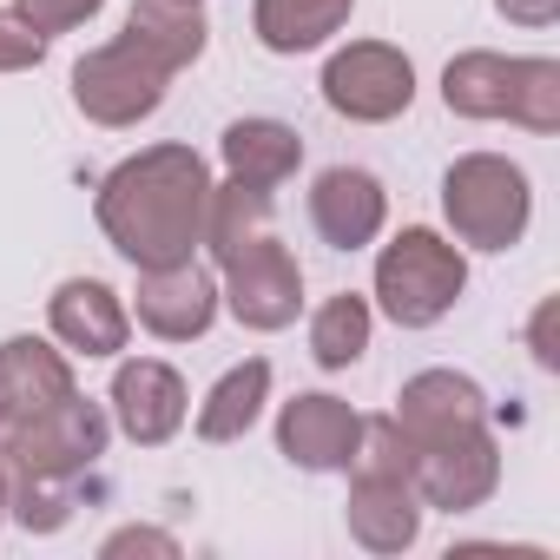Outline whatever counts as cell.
Instances as JSON below:
<instances>
[{"label": "cell", "mask_w": 560, "mask_h": 560, "mask_svg": "<svg viewBox=\"0 0 560 560\" xmlns=\"http://www.w3.org/2000/svg\"><path fill=\"white\" fill-rule=\"evenodd\" d=\"M80 383H73V357L47 337H8L0 343V416L8 422H27L54 402H67Z\"/></svg>", "instance_id": "obj_16"}, {"label": "cell", "mask_w": 560, "mask_h": 560, "mask_svg": "<svg viewBox=\"0 0 560 560\" xmlns=\"http://www.w3.org/2000/svg\"><path fill=\"white\" fill-rule=\"evenodd\" d=\"M494 14L508 27H527V34H547L560 21V0H494Z\"/></svg>", "instance_id": "obj_30"}, {"label": "cell", "mask_w": 560, "mask_h": 560, "mask_svg": "<svg viewBox=\"0 0 560 560\" xmlns=\"http://www.w3.org/2000/svg\"><path fill=\"white\" fill-rule=\"evenodd\" d=\"M264 402H270V363L264 357H244V363H231L211 389H205V402H198V442H244L250 429H257V416H264Z\"/></svg>", "instance_id": "obj_21"}, {"label": "cell", "mask_w": 560, "mask_h": 560, "mask_svg": "<svg viewBox=\"0 0 560 560\" xmlns=\"http://www.w3.org/2000/svg\"><path fill=\"white\" fill-rule=\"evenodd\" d=\"M409 481H416L422 508H435V514H475V508H488L494 488H501V442H494V429L481 422V429L422 442Z\"/></svg>", "instance_id": "obj_8"}, {"label": "cell", "mask_w": 560, "mask_h": 560, "mask_svg": "<svg viewBox=\"0 0 560 560\" xmlns=\"http://www.w3.org/2000/svg\"><path fill=\"white\" fill-rule=\"evenodd\" d=\"M205 205H211V165H205V152H191L178 139L119 159L93 191V218L132 270L198 257Z\"/></svg>", "instance_id": "obj_1"}, {"label": "cell", "mask_w": 560, "mask_h": 560, "mask_svg": "<svg viewBox=\"0 0 560 560\" xmlns=\"http://www.w3.org/2000/svg\"><path fill=\"white\" fill-rule=\"evenodd\" d=\"M8 501H14V468L0 462V527H8Z\"/></svg>", "instance_id": "obj_32"}, {"label": "cell", "mask_w": 560, "mask_h": 560, "mask_svg": "<svg viewBox=\"0 0 560 560\" xmlns=\"http://www.w3.org/2000/svg\"><path fill=\"white\" fill-rule=\"evenodd\" d=\"M218 159H224V178L257 185V191H277L284 178H298L304 139L284 119H231L224 139H218Z\"/></svg>", "instance_id": "obj_17"}, {"label": "cell", "mask_w": 560, "mask_h": 560, "mask_svg": "<svg viewBox=\"0 0 560 560\" xmlns=\"http://www.w3.org/2000/svg\"><path fill=\"white\" fill-rule=\"evenodd\" d=\"M113 409V429L126 435V442H139V448H165L178 429H185V416H191V389H185V376L172 370V363H159V357H126L119 370H113V396H106Z\"/></svg>", "instance_id": "obj_11"}, {"label": "cell", "mask_w": 560, "mask_h": 560, "mask_svg": "<svg viewBox=\"0 0 560 560\" xmlns=\"http://www.w3.org/2000/svg\"><path fill=\"white\" fill-rule=\"evenodd\" d=\"M357 442H363V416L330 389H304L277 409V455L304 475H350Z\"/></svg>", "instance_id": "obj_9"}, {"label": "cell", "mask_w": 560, "mask_h": 560, "mask_svg": "<svg viewBox=\"0 0 560 560\" xmlns=\"http://www.w3.org/2000/svg\"><path fill=\"white\" fill-rule=\"evenodd\" d=\"M422 494L402 475H350V501H343V527L363 553H409L422 540Z\"/></svg>", "instance_id": "obj_14"}, {"label": "cell", "mask_w": 560, "mask_h": 560, "mask_svg": "<svg viewBox=\"0 0 560 560\" xmlns=\"http://www.w3.org/2000/svg\"><path fill=\"white\" fill-rule=\"evenodd\" d=\"M126 40L145 47L165 73H185L211 47V21L198 0H132L126 8Z\"/></svg>", "instance_id": "obj_19"}, {"label": "cell", "mask_w": 560, "mask_h": 560, "mask_svg": "<svg viewBox=\"0 0 560 560\" xmlns=\"http://www.w3.org/2000/svg\"><path fill=\"white\" fill-rule=\"evenodd\" d=\"M468 291V250L429 224L396 231L376 250V311L396 330H435Z\"/></svg>", "instance_id": "obj_2"}, {"label": "cell", "mask_w": 560, "mask_h": 560, "mask_svg": "<svg viewBox=\"0 0 560 560\" xmlns=\"http://www.w3.org/2000/svg\"><path fill=\"white\" fill-rule=\"evenodd\" d=\"M165 93H172V73L145 47H132L126 34L73 60V106L106 132H126V126L152 119L165 106Z\"/></svg>", "instance_id": "obj_6"}, {"label": "cell", "mask_w": 560, "mask_h": 560, "mask_svg": "<svg viewBox=\"0 0 560 560\" xmlns=\"http://www.w3.org/2000/svg\"><path fill=\"white\" fill-rule=\"evenodd\" d=\"M270 231V191L257 185H237V178H211V205H205V250L211 264H224L231 250H244L250 237Z\"/></svg>", "instance_id": "obj_23"}, {"label": "cell", "mask_w": 560, "mask_h": 560, "mask_svg": "<svg viewBox=\"0 0 560 560\" xmlns=\"http://www.w3.org/2000/svg\"><path fill=\"white\" fill-rule=\"evenodd\" d=\"M514 80H521V54H488V47L455 54L442 67V106L455 119H475V126L508 119L514 113Z\"/></svg>", "instance_id": "obj_20"}, {"label": "cell", "mask_w": 560, "mask_h": 560, "mask_svg": "<svg viewBox=\"0 0 560 560\" xmlns=\"http://www.w3.org/2000/svg\"><path fill=\"white\" fill-rule=\"evenodd\" d=\"M106 448H113V416H106V402H93L80 389L27 422L0 429V462L14 475H40V481H80L106 462Z\"/></svg>", "instance_id": "obj_4"}, {"label": "cell", "mask_w": 560, "mask_h": 560, "mask_svg": "<svg viewBox=\"0 0 560 560\" xmlns=\"http://www.w3.org/2000/svg\"><path fill=\"white\" fill-rule=\"evenodd\" d=\"M442 218L462 250H514L534 224V185L501 152H462L442 172Z\"/></svg>", "instance_id": "obj_3"}, {"label": "cell", "mask_w": 560, "mask_h": 560, "mask_svg": "<svg viewBox=\"0 0 560 560\" xmlns=\"http://www.w3.org/2000/svg\"><path fill=\"white\" fill-rule=\"evenodd\" d=\"M139 317V330H152L159 343H191L218 324V270H205L198 257L185 264H159V270H139V291L126 304Z\"/></svg>", "instance_id": "obj_10"}, {"label": "cell", "mask_w": 560, "mask_h": 560, "mask_svg": "<svg viewBox=\"0 0 560 560\" xmlns=\"http://www.w3.org/2000/svg\"><path fill=\"white\" fill-rule=\"evenodd\" d=\"M409 468H416V442L402 435V422L396 416H363V442H357L350 475H402L409 481Z\"/></svg>", "instance_id": "obj_26"}, {"label": "cell", "mask_w": 560, "mask_h": 560, "mask_svg": "<svg viewBox=\"0 0 560 560\" xmlns=\"http://www.w3.org/2000/svg\"><path fill=\"white\" fill-rule=\"evenodd\" d=\"M218 304L257 337L291 330L304 317V264L291 257V244L277 231H264L218 264Z\"/></svg>", "instance_id": "obj_5"}, {"label": "cell", "mask_w": 560, "mask_h": 560, "mask_svg": "<svg viewBox=\"0 0 560 560\" xmlns=\"http://www.w3.org/2000/svg\"><path fill=\"white\" fill-rule=\"evenodd\" d=\"M370 337H376V304L357 298V291H337L311 317V363L337 376V370H350V363L370 357Z\"/></svg>", "instance_id": "obj_22"}, {"label": "cell", "mask_w": 560, "mask_h": 560, "mask_svg": "<svg viewBox=\"0 0 560 560\" xmlns=\"http://www.w3.org/2000/svg\"><path fill=\"white\" fill-rule=\"evenodd\" d=\"M14 8H21V14H27V21H34L47 40H54V34H73V27H86V21L106 8V0H14Z\"/></svg>", "instance_id": "obj_28"}, {"label": "cell", "mask_w": 560, "mask_h": 560, "mask_svg": "<svg viewBox=\"0 0 560 560\" xmlns=\"http://www.w3.org/2000/svg\"><path fill=\"white\" fill-rule=\"evenodd\" d=\"M0 429H8V416H0Z\"/></svg>", "instance_id": "obj_33"}, {"label": "cell", "mask_w": 560, "mask_h": 560, "mask_svg": "<svg viewBox=\"0 0 560 560\" xmlns=\"http://www.w3.org/2000/svg\"><path fill=\"white\" fill-rule=\"evenodd\" d=\"M126 553H159V560H178V540L159 534V527H119L100 540V560H126Z\"/></svg>", "instance_id": "obj_29"}, {"label": "cell", "mask_w": 560, "mask_h": 560, "mask_svg": "<svg viewBox=\"0 0 560 560\" xmlns=\"http://www.w3.org/2000/svg\"><path fill=\"white\" fill-rule=\"evenodd\" d=\"M47 34L21 14V8H0V73H34L47 60Z\"/></svg>", "instance_id": "obj_27"}, {"label": "cell", "mask_w": 560, "mask_h": 560, "mask_svg": "<svg viewBox=\"0 0 560 560\" xmlns=\"http://www.w3.org/2000/svg\"><path fill=\"white\" fill-rule=\"evenodd\" d=\"M389 224V191L363 165H330L311 185V231L330 250H370Z\"/></svg>", "instance_id": "obj_13"}, {"label": "cell", "mask_w": 560, "mask_h": 560, "mask_svg": "<svg viewBox=\"0 0 560 560\" xmlns=\"http://www.w3.org/2000/svg\"><path fill=\"white\" fill-rule=\"evenodd\" d=\"M508 126H521V132H534V139L560 132V60L521 54V80H514V113H508Z\"/></svg>", "instance_id": "obj_24"}, {"label": "cell", "mask_w": 560, "mask_h": 560, "mask_svg": "<svg viewBox=\"0 0 560 560\" xmlns=\"http://www.w3.org/2000/svg\"><path fill=\"white\" fill-rule=\"evenodd\" d=\"M402 435L422 448V442H442V435H462V429H481L488 422V396L475 376L462 370H416L402 389H396V409Z\"/></svg>", "instance_id": "obj_15"}, {"label": "cell", "mask_w": 560, "mask_h": 560, "mask_svg": "<svg viewBox=\"0 0 560 560\" xmlns=\"http://www.w3.org/2000/svg\"><path fill=\"white\" fill-rule=\"evenodd\" d=\"M47 330L67 357H86V363H106L126 350L132 337V311L113 284H100V277H67V284L47 298Z\"/></svg>", "instance_id": "obj_12"}, {"label": "cell", "mask_w": 560, "mask_h": 560, "mask_svg": "<svg viewBox=\"0 0 560 560\" xmlns=\"http://www.w3.org/2000/svg\"><path fill=\"white\" fill-rule=\"evenodd\" d=\"M350 14H357V0H250V34L264 54L298 60V54L330 47L350 27Z\"/></svg>", "instance_id": "obj_18"}, {"label": "cell", "mask_w": 560, "mask_h": 560, "mask_svg": "<svg viewBox=\"0 0 560 560\" xmlns=\"http://www.w3.org/2000/svg\"><path fill=\"white\" fill-rule=\"evenodd\" d=\"M8 514L27 534H60L73 521V481H40V475H14V501Z\"/></svg>", "instance_id": "obj_25"}, {"label": "cell", "mask_w": 560, "mask_h": 560, "mask_svg": "<svg viewBox=\"0 0 560 560\" xmlns=\"http://www.w3.org/2000/svg\"><path fill=\"white\" fill-rule=\"evenodd\" d=\"M553 311H560V304H553V298H547V304H540V311H534V324H527V350H534V363H540V370H547V376H553V370H560V350H553Z\"/></svg>", "instance_id": "obj_31"}, {"label": "cell", "mask_w": 560, "mask_h": 560, "mask_svg": "<svg viewBox=\"0 0 560 560\" xmlns=\"http://www.w3.org/2000/svg\"><path fill=\"white\" fill-rule=\"evenodd\" d=\"M324 106L350 126H389L416 106V60L389 40H350L324 60Z\"/></svg>", "instance_id": "obj_7"}]
</instances>
